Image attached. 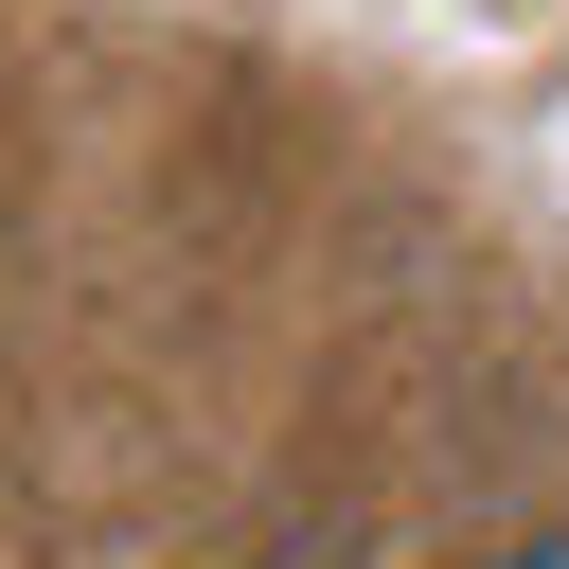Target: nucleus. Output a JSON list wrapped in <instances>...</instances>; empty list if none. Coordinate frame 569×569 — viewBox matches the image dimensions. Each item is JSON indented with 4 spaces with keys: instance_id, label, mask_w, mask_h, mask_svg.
I'll list each match as a JSON object with an SVG mask.
<instances>
[{
    "instance_id": "f257e3e1",
    "label": "nucleus",
    "mask_w": 569,
    "mask_h": 569,
    "mask_svg": "<svg viewBox=\"0 0 569 569\" xmlns=\"http://www.w3.org/2000/svg\"><path fill=\"white\" fill-rule=\"evenodd\" d=\"M498 569H569V533H533V551H498Z\"/></svg>"
}]
</instances>
